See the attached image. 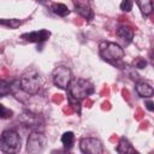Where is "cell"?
Listing matches in <instances>:
<instances>
[{"label":"cell","mask_w":154,"mask_h":154,"mask_svg":"<svg viewBox=\"0 0 154 154\" xmlns=\"http://www.w3.org/2000/svg\"><path fill=\"white\" fill-rule=\"evenodd\" d=\"M19 87L25 94L35 95L43 87V78L41 77V75L37 71L29 70L22 75L20 79H19Z\"/></svg>","instance_id":"6da1fadb"},{"label":"cell","mask_w":154,"mask_h":154,"mask_svg":"<svg viewBox=\"0 0 154 154\" xmlns=\"http://www.w3.org/2000/svg\"><path fill=\"white\" fill-rule=\"evenodd\" d=\"M67 90L71 96H73L75 99L81 101L94 93V85L88 79L75 78V79H71V82L67 87Z\"/></svg>","instance_id":"7a4b0ae2"},{"label":"cell","mask_w":154,"mask_h":154,"mask_svg":"<svg viewBox=\"0 0 154 154\" xmlns=\"http://www.w3.org/2000/svg\"><path fill=\"white\" fill-rule=\"evenodd\" d=\"M20 149V137L14 130H5L0 136V150L4 153H17Z\"/></svg>","instance_id":"3957f363"},{"label":"cell","mask_w":154,"mask_h":154,"mask_svg":"<svg viewBox=\"0 0 154 154\" xmlns=\"http://www.w3.org/2000/svg\"><path fill=\"white\" fill-rule=\"evenodd\" d=\"M99 53L106 61H117L124 57V49L114 42L102 41L99 45Z\"/></svg>","instance_id":"277c9868"},{"label":"cell","mask_w":154,"mask_h":154,"mask_svg":"<svg viewBox=\"0 0 154 154\" xmlns=\"http://www.w3.org/2000/svg\"><path fill=\"white\" fill-rule=\"evenodd\" d=\"M52 79H53L54 85H57L58 88L67 89V87L72 79L71 70L66 66H58L52 72Z\"/></svg>","instance_id":"5b68a950"},{"label":"cell","mask_w":154,"mask_h":154,"mask_svg":"<svg viewBox=\"0 0 154 154\" xmlns=\"http://www.w3.org/2000/svg\"><path fill=\"white\" fill-rule=\"evenodd\" d=\"M46 146V137L42 132L40 131H34L29 135L28 141H26V150L29 153L36 154L43 150Z\"/></svg>","instance_id":"8992f818"},{"label":"cell","mask_w":154,"mask_h":154,"mask_svg":"<svg viewBox=\"0 0 154 154\" xmlns=\"http://www.w3.org/2000/svg\"><path fill=\"white\" fill-rule=\"evenodd\" d=\"M81 152L84 154H102L103 147L99 138L95 137H84L79 141Z\"/></svg>","instance_id":"52a82bcc"},{"label":"cell","mask_w":154,"mask_h":154,"mask_svg":"<svg viewBox=\"0 0 154 154\" xmlns=\"http://www.w3.org/2000/svg\"><path fill=\"white\" fill-rule=\"evenodd\" d=\"M19 120L28 128H31V129H38V128H43V119L36 114V113H32V112H29V111H25L23 112L20 116H19Z\"/></svg>","instance_id":"ba28073f"},{"label":"cell","mask_w":154,"mask_h":154,"mask_svg":"<svg viewBox=\"0 0 154 154\" xmlns=\"http://www.w3.org/2000/svg\"><path fill=\"white\" fill-rule=\"evenodd\" d=\"M51 36V31H48L47 29H41L37 31H31V32H25L22 34V38L29 42H45Z\"/></svg>","instance_id":"9c48e42d"},{"label":"cell","mask_w":154,"mask_h":154,"mask_svg":"<svg viewBox=\"0 0 154 154\" xmlns=\"http://www.w3.org/2000/svg\"><path fill=\"white\" fill-rule=\"evenodd\" d=\"M75 10L78 14H81L83 18H85L88 20H90L94 17V13H93V10L90 8V6L84 2H81V1L75 2Z\"/></svg>","instance_id":"30bf717a"},{"label":"cell","mask_w":154,"mask_h":154,"mask_svg":"<svg viewBox=\"0 0 154 154\" xmlns=\"http://www.w3.org/2000/svg\"><path fill=\"white\" fill-rule=\"evenodd\" d=\"M117 35L119 38H122L125 43H130L134 38V29L129 25H122L117 30Z\"/></svg>","instance_id":"8fae6325"},{"label":"cell","mask_w":154,"mask_h":154,"mask_svg":"<svg viewBox=\"0 0 154 154\" xmlns=\"http://www.w3.org/2000/svg\"><path fill=\"white\" fill-rule=\"evenodd\" d=\"M136 91L142 97H150L153 95V93H154L152 85L146 83V82H138L136 84Z\"/></svg>","instance_id":"7c38bea8"},{"label":"cell","mask_w":154,"mask_h":154,"mask_svg":"<svg viewBox=\"0 0 154 154\" xmlns=\"http://www.w3.org/2000/svg\"><path fill=\"white\" fill-rule=\"evenodd\" d=\"M117 152L119 154H128V153H136L135 148L131 146V143L125 138V137H122L118 146H117Z\"/></svg>","instance_id":"4fadbf2b"},{"label":"cell","mask_w":154,"mask_h":154,"mask_svg":"<svg viewBox=\"0 0 154 154\" xmlns=\"http://www.w3.org/2000/svg\"><path fill=\"white\" fill-rule=\"evenodd\" d=\"M143 16H149L153 11V0H136Z\"/></svg>","instance_id":"5bb4252c"},{"label":"cell","mask_w":154,"mask_h":154,"mask_svg":"<svg viewBox=\"0 0 154 154\" xmlns=\"http://www.w3.org/2000/svg\"><path fill=\"white\" fill-rule=\"evenodd\" d=\"M52 11H53L55 14L60 16V17H65V16H67V14L70 13V10H69L67 6L64 5V4H53V5H52Z\"/></svg>","instance_id":"9a60e30c"},{"label":"cell","mask_w":154,"mask_h":154,"mask_svg":"<svg viewBox=\"0 0 154 154\" xmlns=\"http://www.w3.org/2000/svg\"><path fill=\"white\" fill-rule=\"evenodd\" d=\"M73 141H75V135L72 131H66L61 136V143L66 147V148H71L72 144H73Z\"/></svg>","instance_id":"2e32d148"},{"label":"cell","mask_w":154,"mask_h":154,"mask_svg":"<svg viewBox=\"0 0 154 154\" xmlns=\"http://www.w3.org/2000/svg\"><path fill=\"white\" fill-rule=\"evenodd\" d=\"M22 24L19 19H0V25L7 26L10 29H16Z\"/></svg>","instance_id":"e0dca14e"},{"label":"cell","mask_w":154,"mask_h":154,"mask_svg":"<svg viewBox=\"0 0 154 154\" xmlns=\"http://www.w3.org/2000/svg\"><path fill=\"white\" fill-rule=\"evenodd\" d=\"M11 93V84L4 79H0V97L6 96Z\"/></svg>","instance_id":"ac0fdd59"},{"label":"cell","mask_w":154,"mask_h":154,"mask_svg":"<svg viewBox=\"0 0 154 154\" xmlns=\"http://www.w3.org/2000/svg\"><path fill=\"white\" fill-rule=\"evenodd\" d=\"M12 116H13V112L10 108H7V107H5L4 105L0 103V118L1 119H8Z\"/></svg>","instance_id":"d6986e66"},{"label":"cell","mask_w":154,"mask_h":154,"mask_svg":"<svg viewBox=\"0 0 154 154\" xmlns=\"http://www.w3.org/2000/svg\"><path fill=\"white\" fill-rule=\"evenodd\" d=\"M132 6H134L132 0H122V2H120V10L124 12H130Z\"/></svg>","instance_id":"ffe728a7"},{"label":"cell","mask_w":154,"mask_h":154,"mask_svg":"<svg viewBox=\"0 0 154 154\" xmlns=\"http://www.w3.org/2000/svg\"><path fill=\"white\" fill-rule=\"evenodd\" d=\"M69 102H70V106L75 109V111H77L78 113L81 112V105H79V100H77V99H75L73 96H71L70 94H69Z\"/></svg>","instance_id":"44dd1931"},{"label":"cell","mask_w":154,"mask_h":154,"mask_svg":"<svg viewBox=\"0 0 154 154\" xmlns=\"http://www.w3.org/2000/svg\"><path fill=\"white\" fill-rule=\"evenodd\" d=\"M134 66H135L136 69H144V67L147 66V61H146L143 58L138 57L137 59L134 60Z\"/></svg>","instance_id":"7402d4cb"},{"label":"cell","mask_w":154,"mask_h":154,"mask_svg":"<svg viewBox=\"0 0 154 154\" xmlns=\"http://www.w3.org/2000/svg\"><path fill=\"white\" fill-rule=\"evenodd\" d=\"M146 106H147V108H148L149 111H153V109H154V103H153V101H150V100L146 101Z\"/></svg>","instance_id":"603a6c76"}]
</instances>
